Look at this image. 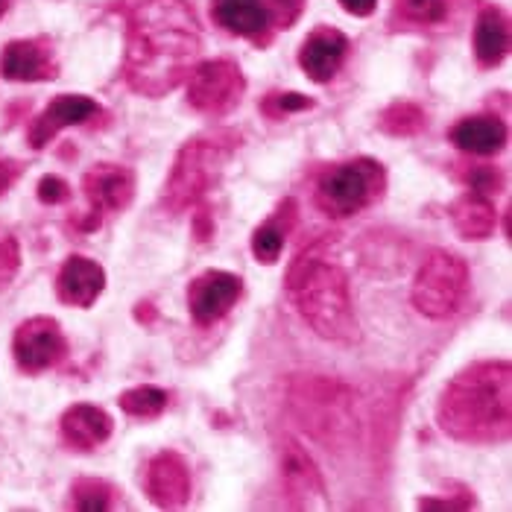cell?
Returning <instances> with one entry per match:
<instances>
[{
	"label": "cell",
	"mask_w": 512,
	"mask_h": 512,
	"mask_svg": "<svg viewBox=\"0 0 512 512\" xmlns=\"http://www.w3.org/2000/svg\"><path fill=\"white\" fill-rule=\"evenodd\" d=\"M199 50L202 30L185 0H141L126 18L123 79L135 94L158 100L188 79Z\"/></svg>",
	"instance_id": "obj_1"
},
{
	"label": "cell",
	"mask_w": 512,
	"mask_h": 512,
	"mask_svg": "<svg viewBox=\"0 0 512 512\" xmlns=\"http://www.w3.org/2000/svg\"><path fill=\"white\" fill-rule=\"evenodd\" d=\"M436 425L466 445H498L512 431L510 360H477L460 369L439 395Z\"/></svg>",
	"instance_id": "obj_2"
},
{
	"label": "cell",
	"mask_w": 512,
	"mask_h": 512,
	"mask_svg": "<svg viewBox=\"0 0 512 512\" xmlns=\"http://www.w3.org/2000/svg\"><path fill=\"white\" fill-rule=\"evenodd\" d=\"M328 235H319L290 261L284 284L299 308L302 319L314 328L322 340L331 343H355L357 316L352 305L349 276L340 264L325 258Z\"/></svg>",
	"instance_id": "obj_3"
},
{
	"label": "cell",
	"mask_w": 512,
	"mask_h": 512,
	"mask_svg": "<svg viewBox=\"0 0 512 512\" xmlns=\"http://www.w3.org/2000/svg\"><path fill=\"white\" fill-rule=\"evenodd\" d=\"M240 141L243 138L235 129H214L185 141L182 150L176 153L173 170L161 194L164 211L185 214L197 202L208 199V194L220 185L229 161L240 150Z\"/></svg>",
	"instance_id": "obj_4"
},
{
	"label": "cell",
	"mask_w": 512,
	"mask_h": 512,
	"mask_svg": "<svg viewBox=\"0 0 512 512\" xmlns=\"http://www.w3.org/2000/svg\"><path fill=\"white\" fill-rule=\"evenodd\" d=\"M387 191V170L375 158H352L328 167L316 182V208L331 220H346L375 205Z\"/></svg>",
	"instance_id": "obj_5"
},
{
	"label": "cell",
	"mask_w": 512,
	"mask_h": 512,
	"mask_svg": "<svg viewBox=\"0 0 512 512\" xmlns=\"http://www.w3.org/2000/svg\"><path fill=\"white\" fill-rule=\"evenodd\" d=\"M472 287V276H469V264L448 252V249H434L419 273L413 278V308L428 319H448L454 316Z\"/></svg>",
	"instance_id": "obj_6"
},
{
	"label": "cell",
	"mask_w": 512,
	"mask_h": 512,
	"mask_svg": "<svg viewBox=\"0 0 512 512\" xmlns=\"http://www.w3.org/2000/svg\"><path fill=\"white\" fill-rule=\"evenodd\" d=\"M290 407L305 431H311L322 442H337L349 431V395L340 384L308 375L293 381L290 387Z\"/></svg>",
	"instance_id": "obj_7"
},
{
	"label": "cell",
	"mask_w": 512,
	"mask_h": 512,
	"mask_svg": "<svg viewBox=\"0 0 512 512\" xmlns=\"http://www.w3.org/2000/svg\"><path fill=\"white\" fill-rule=\"evenodd\" d=\"M188 106L205 118H226L246 94V77L232 59L199 62L188 74Z\"/></svg>",
	"instance_id": "obj_8"
},
{
	"label": "cell",
	"mask_w": 512,
	"mask_h": 512,
	"mask_svg": "<svg viewBox=\"0 0 512 512\" xmlns=\"http://www.w3.org/2000/svg\"><path fill=\"white\" fill-rule=\"evenodd\" d=\"M82 194L88 199V217L79 220L82 232L100 229L106 214H120L135 199V173L126 164H94L82 176Z\"/></svg>",
	"instance_id": "obj_9"
},
{
	"label": "cell",
	"mask_w": 512,
	"mask_h": 512,
	"mask_svg": "<svg viewBox=\"0 0 512 512\" xmlns=\"http://www.w3.org/2000/svg\"><path fill=\"white\" fill-rule=\"evenodd\" d=\"M12 355L21 372L41 375L68 357V337L53 316H30L15 328Z\"/></svg>",
	"instance_id": "obj_10"
},
{
	"label": "cell",
	"mask_w": 512,
	"mask_h": 512,
	"mask_svg": "<svg viewBox=\"0 0 512 512\" xmlns=\"http://www.w3.org/2000/svg\"><path fill=\"white\" fill-rule=\"evenodd\" d=\"M243 296V278L226 270H205L188 284V311L199 328L217 325Z\"/></svg>",
	"instance_id": "obj_11"
},
{
	"label": "cell",
	"mask_w": 512,
	"mask_h": 512,
	"mask_svg": "<svg viewBox=\"0 0 512 512\" xmlns=\"http://www.w3.org/2000/svg\"><path fill=\"white\" fill-rule=\"evenodd\" d=\"M281 480H284V492L290 507L296 510H311V507H325V480L311 460V454L293 442L284 439L281 442Z\"/></svg>",
	"instance_id": "obj_12"
},
{
	"label": "cell",
	"mask_w": 512,
	"mask_h": 512,
	"mask_svg": "<svg viewBox=\"0 0 512 512\" xmlns=\"http://www.w3.org/2000/svg\"><path fill=\"white\" fill-rule=\"evenodd\" d=\"M147 498L158 510H182L191 501V466L176 451H158L144 474Z\"/></svg>",
	"instance_id": "obj_13"
},
{
	"label": "cell",
	"mask_w": 512,
	"mask_h": 512,
	"mask_svg": "<svg viewBox=\"0 0 512 512\" xmlns=\"http://www.w3.org/2000/svg\"><path fill=\"white\" fill-rule=\"evenodd\" d=\"M97 115H100L97 100H91L85 94H59L33 118L30 129H27V141H30L33 150H44L62 129L82 126V123L94 120Z\"/></svg>",
	"instance_id": "obj_14"
},
{
	"label": "cell",
	"mask_w": 512,
	"mask_h": 512,
	"mask_svg": "<svg viewBox=\"0 0 512 512\" xmlns=\"http://www.w3.org/2000/svg\"><path fill=\"white\" fill-rule=\"evenodd\" d=\"M0 77L9 82H50L59 77V62L50 39L9 41L0 53Z\"/></svg>",
	"instance_id": "obj_15"
},
{
	"label": "cell",
	"mask_w": 512,
	"mask_h": 512,
	"mask_svg": "<svg viewBox=\"0 0 512 512\" xmlns=\"http://www.w3.org/2000/svg\"><path fill=\"white\" fill-rule=\"evenodd\" d=\"M349 56V39L334 27H316L299 47V68L311 82H331Z\"/></svg>",
	"instance_id": "obj_16"
},
{
	"label": "cell",
	"mask_w": 512,
	"mask_h": 512,
	"mask_svg": "<svg viewBox=\"0 0 512 512\" xmlns=\"http://www.w3.org/2000/svg\"><path fill=\"white\" fill-rule=\"evenodd\" d=\"M211 15L232 36L261 47L273 39V15L264 0H211Z\"/></svg>",
	"instance_id": "obj_17"
},
{
	"label": "cell",
	"mask_w": 512,
	"mask_h": 512,
	"mask_svg": "<svg viewBox=\"0 0 512 512\" xmlns=\"http://www.w3.org/2000/svg\"><path fill=\"white\" fill-rule=\"evenodd\" d=\"M106 290V270L85 258V255H71L65 258V264L59 267L56 276V296L59 302L71 305V308H91Z\"/></svg>",
	"instance_id": "obj_18"
},
{
	"label": "cell",
	"mask_w": 512,
	"mask_h": 512,
	"mask_svg": "<svg viewBox=\"0 0 512 512\" xmlns=\"http://www.w3.org/2000/svg\"><path fill=\"white\" fill-rule=\"evenodd\" d=\"M112 431H115L112 416L97 404H74L59 419L62 442L71 451H79V454H88V451L100 448L112 436Z\"/></svg>",
	"instance_id": "obj_19"
},
{
	"label": "cell",
	"mask_w": 512,
	"mask_h": 512,
	"mask_svg": "<svg viewBox=\"0 0 512 512\" xmlns=\"http://www.w3.org/2000/svg\"><path fill=\"white\" fill-rule=\"evenodd\" d=\"M507 138H510V129H507V123L498 118V115H472V118H463L448 132V141L460 153L477 158L498 156L507 147Z\"/></svg>",
	"instance_id": "obj_20"
},
{
	"label": "cell",
	"mask_w": 512,
	"mask_h": 512,
	"mask_svg": "<svg viewBox=\"0 0 512 512\" xmlns=\"http://www.w3.org/2000/svg\"><path fill=\"white\" fill-rule=\"evenodd\" d=\"M474 59L480 68H498L510 53V18L501 6H483L474 21Z\"/></svg>",
	"instance_id": "obj_21"
},
{
	"label": "cell",
	"mask_w": 512,
	"mask_h": 512,
	"mask_svg": "<svg viewBox=\"0 0 512 512\" xmlns=\"http://www.w3.org/2000/svg\"><path fill=\"white\" fill-rule=\"evenodd\" d=\"M448 214H451L457 235L463 240H486L498 226L495 202L489 199V194H480V191H463L451 202Z\"/></svg>",
	"instance_id": "obj_22"
},
{
	"label": "cell",
	"mask_w": 512,
	"mask_h": 512,
	"mask_svg": "<svg viewBox=\"0 0 512 512\" xmlns=\"http://www.w3.org/2000/svg\"><path fill=\"white\" fill-rule=\"evenodd\" d=\"M296 217H299V205H296V199L287 197L284 202H278L276 211L252 232V255H255L258 264L273 267L281 258L284 243H287V237L296 226Z\"/></svg>",
	"instance_id": "obj_23"
},
{
	"label": "cell",
	"mask_w": 512,
	"mask_h": 512,
	"mask_svg": "<svg viewBox=\"0 0 512 512\" xmlns=\"http://www.w3.org/2000/svg\"><path fill=\"white\" fill-rule=\"evenodd\" d=\"M448 12H451V0H395L393 24L404 30L436 27L448 18Z\"/></svg>",
	"instance_id": "obj_24"
},
{
	"label": "cell",
	"mask_w": 512,
	"mask_h": 512,
	"mask_svg": "<svg viewBox=\"0 0 512 512\" xmlns=\"http://www.w3.org/2000/svg\"><path fill=\"white\" fill-rule=\"evenodd\" d=\"M71 507L79 512H106L120 507V489L100 477H82L71 486Z\"/></svg>",
	"instance_id": "obj_25"
},
{
	"label": "cell",
	"mask_w": 512,
	"mask_h": 512,
	"mask_svg": "<svg viewBox=\"0 0 512 512\" xmlns=\"http://www.w3.org/2000/svg\"><path fill=\"white\" fill-rule=\"evenodd\" d=\"M378 129L384 135H393V138H413L419 132L428 129V115L422 106L410 103V100H398L393 106H387L378 118Z\"/></svg>",
	"instance_id": "obj_26"
},
{
	"label": "cell",
	"mask_w": 512,
	"mask_h": 512,
	"mask_svg": "<svg viewBox=\"0 0 512 512\" xmlns=\"http://www.w3.org/2000/svg\"><path fill=\"white\" fill-rule=\"evenodd\" d=\"M120 410L132 419H158L167 407H170V393L153 387V384H144V387H132L126 393L118 395Z\"/></svg>",
	"instance_id": "obj_27"
},
{
	"label": "cell",
	"mask_w": 512,
	"mask_h": 512,
	"mask_svg": "<svg viewBox=\"0 0 512 512\" xmlns=\"http://www.w3.org/2000/svg\"><path fill=\"white\" fill-rule=\"evenodd\" d=\"M454 176L469 188L480 194H501L504 191V173L492 164H454Z\"/></svg>",
	"instance_id": "obj_28"
},
{
	"label": "cell",
	"mask_w": 512,
	"mask_h": 512,
	"mask_svg": "<svg viewBox=\"0 0 512 512\" xmlns=\"http://www.w3.org/2000/svg\"><path fill=\"white\" fill-rule=\"evenodd\" d=\"M316 103L311 97L299 94V91H270L261 100V115L270 120H284L287 115H299V112H311Z\"/></svg>",
	"instance_id": "obj_29"
},
{
	"label": "cell",
	"mask_w": 512,
	"mask_h": 512,
	"mask_svg": "<svg viewBox=\"0 0 512 512\" xmlns=\"http://www.w3.org/2000/svg\"><path fill=\"white\" fill-rule=\"evenodd\" d=\"M21 270V246L18 237L0 229V290L12 284V278Z\"/></svg>",
	"instance_id": "obj_30"
},
{
	"label": "cell",
	"mask_w": 512,
	"mask_h": 512,
	"mask_svg": "<svg viewBox=\"0 0 512 512\" xmlns=\"http://www.w3.org/2000/svg\"><path fill=\"white\" fill-rule=\"evenodd\" d=\"M36 197L44 205H59V202H68L71 199V185L62 179V176H41L39 188H36Z\"/></svg>",
	"instance_id": "obj_31"
},
{
	"label": "cell",
	"mask_w": 512,
	"mask_h": 512,
	"mask_svg": "<svg viewBox=\"0 0 512 512\" xmlns=\"http://www.w3.org/2000/svg\"><path fill=\"white\" fill-rule=\"evenodd\" d=\"M191 229H194L197 243H211V237H214V232H217V226H214V214H211L208 199H202V202H197V205L191 208Z\"/></svg>",
	"instance_id": "obj_32"
},
{
	"label": "cell",
	"mask_w": 512,
	"mask_h": 512,
	"mask_svg": "<svg viewBox=\"0 0 512 512\" xmlns=\"http://www.w3.org/2000/svg\"><path fill=\"white\" fill-rule=\"evenodd\" d=\"M416 507L419 510H472L477 507V501H474L472 492H463L460 498H434V495H425V498H419L416 501Z\"/></svg>",
	"instance_id": "obj_33"
},
{
	"label": "cell",
	"mask_w": 512,
	"mask_h": 512,
	"mask_svg": "<svg viewBox=\"0 0 512 512\" xmlns=\"http://www.w3.org/2000/svg\"><path fill=\"white\" fill-rule=\"evenodd\" d=\"M270 6V15H273V21H276L278 27H293L296 24V18L302 15V9H305V0H267Z\"/></svg>",
	"instance_id": "obj_34"
},
{
	"label": "cell",
	"mask_w": 512,
	"mask_h": 512,
	"mask_svg": "<svg viewBox=\"0 0 512 512\" xmlns=\"http://www.w3.org/2000/svg\"><path fill=\"white\" fill-rule=\"evenodd\" d=\"M18 176H21V164L18 161H9V158H0V197L15 185Z\"/></svg>",
	"instance_id": "obj_35"
},
{
	"label": "cell",
	"mask_w": 512,
	"mask_h": 512,
	"mask_svg": "<svg viewBox=\"0 0 512 512\" xmlns=\"http://www.w3.org/2000/svg\"><path fill=\"white\" fill-rule=\"evenodd\" d=\"M349 15H355V18H369L372 12H375V6H378V0H337Z\"/></svg>",
	"instance_id": "obj_36"
},
{
	"label": "cell",
	"mask_w": 512,
	"mask_h": 512,
	"mask_svg": "<svg viewBox=\"0 0 512 512\" xmlns=\"http://www.w3.org/2000/svg\"><path fill=\"white\" fill-rule=\"evenodd\" d=\"M135 319H138V322H144V325H150V322L156 319V308H153L150 302H141V305L135 308Z\"/></svg>",
	"instance_id": "obj_37"
},
{
	"label": "cell",
	"mask_w": 512,
	"mask_h": 512,
	"mask_svg": "<svg viewBox=\"0 0 512 512\" xmlns=\"http://www.w3.org/2000/svg\"><path fill=\"white\" fill-rule=\"evenodd\" d=\"M6 9H9V0H0V18L6 15Z\"/></svg>",
	"instance_id": "obj_38"
}]
</instances>
